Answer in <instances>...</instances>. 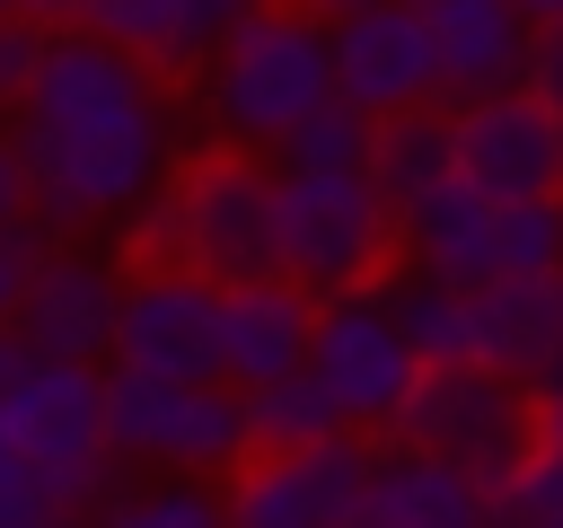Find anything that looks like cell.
<instances>
[{
  "label": "cell",
  "instance_id": "6da1fadb",
  "mask_svg": "<svg viewBox=\"0 0 563 528\" xmlns=\"http://www.w3.org/2000/svg\"><path fill=\"white\" fill-rule=\"evenodd\" d=\"M26 123L18 167H26V211L79 229L106 211H132L150 194V176L167 167V97L158 70L88 26H53L44 62L26 79Z\"/></svg>",
  "mask_w": 563,
  "mask_h": 528
},
{
  "label": "cell",
  "instance_id": "7a4b0ae2",
  "mask_svg": "<svg viewBox=\"0 0 563 528\" xmlns=\"http://www.w3.org/2000/svg\"><path fill=\"white\" fill-rule=\"evenodd\" d=\"M132 255L141 264H185L202 282H255V273H282L273 264V176L246 158V150H220V158H194L167 202L150 211V229H132Z\"/></svg>",
  "mask_w": 563,
  "mask_h": 528
},
{
  "label": "cell",
  "instance_id": "3957f363",
  "mask_svg": "<svg viewBox=\"0 0 563 528\" xmlns=\"http://www.w3.org/2000/svg\"><path fill=\"white\" fill-rule=\"evenodd\" d=\"M202 62H211V114L246 150H273L317 97H334V79H325V18H308L299 0H255Z\"/></svg>",
  "mask_w": 563,
  "mask_h": 528
},
{
  "label": "cell",
  "instance_id": "277c9868",
  "mask_svg": "<svg viewBox=\"0 0 563 528\" xmlns=\"http://www.w3.org/2000/svg\"><path fill=\"white\" fill-rule=\"evenodd\" d=\"M396 255V211L361 167H282L273 176V264L299 290H361Z\"/></svg>",
  "mask_w": 563,
  "mask_h": 528
},
{
  "label": "cell",
  "instance_id": "5b68a950",
  "mask_svg": "<svg viewBox=\"0 0 563 528\" xmlns=\"http://www.w3.org/2000/svg\"><path fill=\"white\" fill-rule=\"evenodd\" d=\"M97 422H106V458H158L176 475H229L246 458L229 378H150L114 361L97 370Z\"/></svg>",
  "mask_w": 563,
  "mask_h": 528
},
{
  "label": "cell",
  "instance_id": "8992f818",
  "mask_svg": "<svg viewBox=\"0 0 563 528\" xmlns=\"http://www.w3.org/2000/svg\"><path fill=\"white\" fill-rule=\"evenodd\" d=\"M387 440L449 458L493 493L528 458V396H519V378H501L484 361H440V370H413L405 405L387 414Z\"/></svg>",
  "mask_w": 563,
  "mask_h": 528
},
{
  "label": "cell",
  "instance_id": "52a82bcc",
  "mask_svg": "<svg viewBox=\"0 0 563 528\" xmlns=\"http://www.w3.org/2000/svg\"><path fill=\"white\" fill-rule=\"evenodd\" d=\"M0 440L79 510L106 493V422H97V361H26L0 378Z\"/></svg>",
  "mask_w": 563,
  "mask_h": 528
},
{
  "label": "cell",
  "instance_id": "ba28073f",
  "mask_svg": "<svg viewBox=\"0 0 563 528\" xmlns=\"http://www.w3.org/2000/svg\"><path fill=\"white\" fill-rule=\"evenodd\" d=\"M308 378L334 396V414H343V431H387V414L405 405V387H413V352H405V334L387 326V308H378V290L361 282V290H317V317H308Z\"/></svg>",
  "mask_w": 563,
  "mask_h": 528
},
{
  "label": "cell",
  "instance_id": "9c48e42d",
  "mask_svg": "<svg viewBox=\"0 0 563 528\" xmlns=\"http://www.w3.org/2000/svg\"><path fill=\"white\" fill-rule=\"evenodd\" d=\"M449 176L475 185L484 202H528V194H563V114L537 106L519 79L457 97L449 114Z\"/></svg>",
  "mask_w": 563,
  "mask_h": 528
},
{
  "label": "cell",
  "instance_id": "30bf717a",
  "mask_svg": "<svg viewBox=\"0 0 563 528\" xmlns=\"http://www.w3.org/2000/svg\"><path fill=\"white\" fill-rule=\"evenodd\" d=\"M361 466H369V431H334V440H308V449H246L229 466L220 519L229 528H334Z\"/></svg>",
  "mask_w": 563,
  "mask_h": 528
},
{
  "label": "cell",
  "instance_id": "8fae6325",
  "mask_svg": "<svg viewBox=\"0 0 563 528\" xmlns=\"http://www.w3.org/2000/svg\"><path fill=\"white\" fill-rule=\"evenodd\" d=\"M106 361L150 370V378H220V334H211V282L185 264H141L114 282V343Z\"/></svg>",
  "mask_w": 563,
  "mask_h": 528
},
{
  "label": "cell",
  "instance_id": "7c38bea8",
  "mask_svg": "<svg viewBox=\"0 0 563 528\" xmlns=\"http://www.w3.org/2000/svg\"><path fill=\"white\" fill-rule=\"evenodd\" d=\"M325 79L361 114H396V106L440 97V62H431V35H422V9L413 0H361V9L325 18Z\"/></svg>",
  "mask_w": 563,
  "mask_h": 528
},
{
  "label": "cell",
  "instance_id": "4fadbf2b",
  "mask_svg": "<svg viewBox=\"0 0 563 528\" xmlns=\"http://www.w3.org/2000/svg\"><path fill=\"white\" fill-rule=\"evenodd\" d=\"M0 334L26 352V361H106L114 343V273L88 264V255H35Z\"/></svg>",
  "mask_w": 563,
  "mask_h": 528
},
{
  "label": "cell",
  "instance_id": "5bb4252c",
  "mask_svg": "<svg viewBox=\"0 0 563 528\" xmlns=\"http://www.w3.org/2000/svg\"><path fill=\"white\" fill-rule=\"evenodd\" d=\"M334 528H493V493L449 458H422L405 440H387V449L369 440V466L343 493Z\"/></svg>",
  "mask_w": 563,
  "mask_h": 528
},
{
  "label": "cell",
  "instance_id": "9a60e30c",
  "mask_svg": "<svg viewBox=\"0 0 563 528\" xmlns=\"http://www.w3.org/2000/svg\"><path fill=\"white\" fill-rule=\"evenodd\" d=\"M563 352V273H484L466 282V361L528 378Z\"/></svg>",
  "mask_w": 563,
  "mask_h": 528
},
{
  "label": "cell",
  "instance_id": "2e32d148",
  "mask_svg": "<svg viewBox=\"0 0 563 528\" xmlns=\"http://www.w3.org/2000/svg\"><path fill=\"white\" fill-rule=\"evenodd\" d=\"M308 317L317 290H299L290 273H255V282H211V334H220V378H273L308 352Z\"/></svg>",
  "mask_w": 563,
  "mask_h": 528
},
{
  "label": "cell",
  "instance_id": "e0dca14e",
  "mask_svg": "<svg viewBox=\"0 0 563 528\" xmlns=\"http://www.w3.org/2000/svg\"><path fill=\"white\" fill-rule=\"evenodd\" d=\"M413 9L431 35V62H440V97H484V88L519 79L528 18L510 0H413Z\"/></svg>",
  "mask_w": 563,
  "mask_h": 528
},
{
  "label": "cell",
  "instance_id": "ac0fdd59",
  "mask_svg": "<svg viewBox=\"0 0 563 528\" xmlns=\"http://www.w3.org/2000/svg\"><path fill=\"white\" fill-rule=\"evenodd\" d=\"M378 308H387V326L405 334V352L422 361V370H440V361H466V282H449L440 264H422V255H387L378 264Z\"/></svg>",
  "mask_w": 563,
  "mask_h": 528
},
{
  "label": "cell",
  "instance_id": "d6986e66",
  "mask_svg": "<svg viewBox=\"0 0 563 528\" xmlns=\"http://www.w3.org/2000/svg\"><path fill=\"white\" fill-rule=\"evenodd\" d=\"M396 246L422 255V264H440L449 282H484V273H493V202H484L475 185L440 176V185H422V194L396 211Z\"/></svg>",
  "mask_w": 563,
  "mask_h": 528
},
{
  "label": "cell",
  "instance_id": "ffe728a7",
  "mask_svg": "<svg viewBox=\"0 0 563 528\" xmlns=\"http://www.w3.org/2000/svg\"><path fill=\"white\" fill-rule=\"evenodd\" d=\"M361 176L387 194V211H405L422 185H440V176H449V114H440V97H422V106H396V114H369Z\"/></svg>",
  "mask_w": 563,
  "mask_h": 528
},
{
  "label": "cell",
  "instance_id": "44dd1931",
  "mask_svg": "<svg viewBox=\"0 0 563 528\" xmlns=\"http://www.w3.org/2000/svg\"><path fill=\"white\" fill-rule=\"evenodd\" d=\"M238 422H246V449H308V440H334L343 431V414L308 378V361H290L273 378H246L238 387Z\"/></svg>",
  "mask_w": 563,
  "mask_h": 528
},
{
  "label": "cell",
  "instance_id": "7402d4cb",
  "mask_svg": "<svg viewBox=\"0 0 563 528\" xmlns=\"http://www.w3.org/2000/svg\"><path fill=\"white\" fill-rule=\"evenodd\" d=\"M493 273H563V194L493 202Z\"/></svg>",
  "mask_w": 563,
  "mask_h": 528
},
{
  "label": "cell",
  "instance_id": "603a6c76",
  "mask_svg": "<svg viewBox=\"0 0 563 528\" xmlns=\"http://www.w3.org/2000/svg\"><path fill=\"white\" fill-rule=\"evenodd\" d=\"M273 150H282V167H361V150H369V114L343 106V97H317Z\"/></svg>",
  "mask_w": 563,
  "mask_h": 528
},
{
  "label": "cell",
  "instance_id": "cb8c5ba5",
  "mask_svg": "<svg viewBox=\"0 0 563 528\" xmlns=\"http://www.w3.org/2000/svg\"><path fill=\"white\" fill-rule=\"evenodd\" d=\"M493 528H563V458L554 449H528L493 484Z\"/></svg>",
  "mask_w": 563,
  "mask_h": 528
},
{
  "label": "cell",
  "instance_id": "d4e9b609",
  "mask_svg": "<svg viewBox=\"0 0 563 528\" xmlns=\"http://www.w3.org/2000/svg\"><path fill=\"white\" fill-rule=\"evenodd\" d=\"M97 528H229V519L211 484H150V493H114Z\"/></svg>",
  "mask_w": 563,
  "mask_h": 528
},
{
  "label": "cell",
  "instance_id": "484cf974",
  "mask_svg": "<svg viewBox=\"0 0 563 528\" xmlns=\"http://www.w3.org/2000/svg\"><path fill=\"white\" fill-rule=\"evenodd\" d=\"M246 9L255 0H167V53H158V70H194Z\"/></svg>",
  "mask_w": 563,
  "mask_h": 528
},
{
  "label": "cell",
  "instance_id": "4316f807",
  "mask_svg": "<svg viewBox=\"0 0 563 528\" xmlns=\"http://www.w3.org/2000/svg\"><path fill=\"white\" fill-rule=\"evenodd\" d=\"M79 26L106 35V44H123V53H141L150 70H158V53H167V0H88Z\"/></svg>",
  "mask_w": 563,
  "mask_h": 528
},
{
  "label": "cell",
  "instance_id": "83f0119b",
  "mask_svg": "<svg viewBox=\"0 0 563 528\" xmlns=\"http://www.w3.org/2000/svg\"><path fill=\"white\" fill-rule=\"evenodd\" d=\"M519 88H528L537 106H554V114H563V9H554V18H528V53H519Z\"/></svg>",
  "mask_w": 563,
  "mask_h": 528
},
{
  "label": "cell",
  "instance_id": "f1b7e54d",
  "mask_svg": "<svg viewBox=\"0 0 563 528\" xmlns=\"http://www.w3.org/2000/svg\"><path fill=\"white\" fill-rule=\"evenodd\" d=\"M44 35H53V26H35L26 9H0V106L26 97V79H35V62H44Z\"/></svg>",
  "mask_w": 563,
  "mask_h": 528
},
{
  "label": "cell",
  "instance_id": "f546056e",
  "mask_svg": "<svg viewBox=\"0 0 563 528\" xmlns=\"http://www.w3.org/2000/svg\"><path fill=\"white\" fill-rule=\"evenodd\" d=\"M519 396H528V449H554V458H563V352H554L545 370H528Z\"/></svg>",
  "mask_w": 563,
  "mask_h": 528
},
{
  "label": "cell",
  "instance_id": "4dcf8cb0",
  "mask_svg": "<svg viewBox=\"0 0 563 528\" xmlns=\"http://www.w3.org/2000/svg\"><path fill=\"white\" fill-rule=\"evenodd\" d=\"M35 255H44V238H35L26 220H9V229H0V317H9V299H18V282H26Z\"/></svg>",
  "mask_w": 563,
  "mask_h": 528
},
{
  "label": "cell",
  "instance_id": "1f68e13d",
  "mask_svg": "<svg viewBox=\"0 0 563 528\" xmlns=\"http://www.w3.org/2000/svg\"><path fill=\"white\" fill-rule=\"evenodd\" d=\"M26 220V167H18V141L0 132V229Z\"/></svg>",
  "mask_w": 563,
  "mask_h": 528
},
{
  "label": "cell",
  "instance_id": "d6a6232c",
  "mask_svg": "<svg viewBox=\"0 0 563 528\" xmlns=\"http://www.w3.org/2000/svg\"><path fill=\"white\" fill-rule=\"evenodd\" d=\"M18 9H26L35 26H79V9H88V0H18Z\"/></svg>",
  "mask_w": 563,
  "mask_h": 528
},
{
  "label": "cell",
  "instance_id": "836d02e7",
  "mask_svg": "<svg viewBox=\"0 0 563 528\" xmlns=\"http://www.w3.org/2000/svg\"><path fill=\"white\" fill-rule=\"evenodd\" d=\"M308 18H343V9H361V0H299Z\"/></svg>",
  "mask_w": 563,
  "mask_h": 528
},
{
  "label": "cell",
  "instance_id": "e575fe53",
  "mask_svg": "<svg viewBox=\"0 0 563 528\" xmlns=\"http://www.w3.org/2000/svg\"><path fill=\"white\" fill-rule=\"evenodd\" d=\"M510 9H519V18H554L563 0H510Z\"/></svg>",
  "mask_w": 563,
  "mask_h": 528
},
{
  "label": "cell",
  "instance_id": "d590c367",
  "mask_svg": "<svg viewBox=\"0 0 563 528\" xmlns=\"http://www.w3.org/2000/svg\"><path fill=\"white\" fill-rule=\"evenodd\" d=\"M9 370H18V343H9V334H0V378H9Z\"/></svg>",
  "mask_w": 563,
  "mask_h": 528
},
{
  "label": "cell",
  "instance_id": "8d00e7d4",
  "mask_svg": "<svg viewBox=\"0 0 563 528\" xmlns=\"http://www.w3.org/2000/svg\"><path fill=\"white\" fill-rule=\"evenodd\" d=\"M0 9H18V0H0Z\"/></svg>",
  "mask_w": 563,
  "mask_h": 528
}]
</instances>
